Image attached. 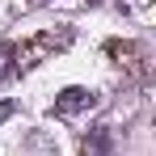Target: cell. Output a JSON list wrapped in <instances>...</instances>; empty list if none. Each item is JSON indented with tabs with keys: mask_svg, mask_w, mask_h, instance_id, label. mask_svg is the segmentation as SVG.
Masks as SVG:
<instances>
[{
	"mask_svg": "<svg viewBox=\"0 0 156 156\" xmlns=\"http://www.w3.org/2000/svg\"><path fill=\"white\" fill-rule=\"evenodd\" d=\"M72 42V26H55V30H42L38 38H30L26 47H17L13 51V72H21V68H34V63H42L47 55L63 51Z\"/></svg>",
	"mask_w": 156,
	"mask_h": 156,
	"instance_id": "obj_1",
	"label": "cell"
},
{
	"mask_svg": "<svg viewBox=\"0 0 156 156\" xmlns=\"http://www.w3.org/2000/svg\"><path fill=\"white\" fill-rule=\"evenodd\" d=\"M93 105H97V93L72 84V89H63V93L55 97V114H80V110H93Z\"/></svg>",
	"mask_w": 156,
	"mask_h": 156,
	"instance_id": "obj_2",
	"label": "cell"
},
{
	"mask_svg": "<svg viewBox=\"0 0 156 156\" xmlns=\"http://www.w3.org/2000/svg\"><path fill=\"white\" fill-rule=\"evenodd\" d=\"M110 148H114L110 127H97V131H89V139L80 144V156H110Z\"/></svg>",
	"mask_w": 156,
	"mask_h": 156,
	"instance_id": "obj_3",
	"label": "cell"
},
{
	"mask_svg": "<svg viewBox=\"0 0 156 156\" xmlns=\"http://www.w3.org/2000/svg\"><path fill=\"white\" fill-rule=\"evenodd\" d=\"M105 51L114 55V59H139V55H144V51H139V47H135V42H110Z\"/></svg>",
	"mask_w": 156,
	"mask_h": 156,
	"instance_id": "obj_4",
	"label": "cell"
},
{
	"mask_svg": "<svg viewBox=\"0 0 156 156\" xmlns=\"http://www.w3.org/2000/svg\"><path fill=\"white\" fill-rule=\"evenodd\" d=\"M13 51H17L13 42H0V80L9 76V72H13Z\"/></svg>",
	"mask_w": 156,
	"mask_h": 156,
	"instance_id": "obj_5",
	"label": "cell"
},
{
	"mask_svg": "<svg viewBox=\"0 0 156 156\" xmlns=\"http://www.w3.org/2000/svg\"><path fill=\"white\" fill-rule=\"evenodd\" d=\"M13 114H17V101L13 97H0V122H9Z\"/></svg>",
	"mask_w": 156,
	"mask_h": 156,
	"instance_id": "obj_6",
	"label": "cell"
},
{
	"mask_svg": "<svg viewBox=\"0 0 156 156\" xmlns=\"http://www.w3.org/2000/svg\"><path fill=\"white\" fill-rule=\"evenodd\" d=\"M30 4H34V9H42V4H51V0H30Z\"/></svg>",
	"mask_w": 156,
	"mask_h": 156,
	"instance_id": "obj_7",
	"label": "cell"
}]
</instances>
